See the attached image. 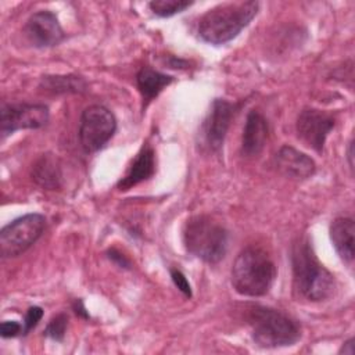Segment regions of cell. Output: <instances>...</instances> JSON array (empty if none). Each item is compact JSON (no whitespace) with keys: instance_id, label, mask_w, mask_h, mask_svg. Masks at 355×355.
I'll list each match as a JSON object with an SVG mask.
<instances>
[{"instance_id":"15","label":"cell","mask_w":355,"mask_h":355,"mask_svg":"<svg viewBox=\"0 0 355 355\" xmlns=\"http://www.w3.org/2000/svg\"><path fill=\"white\" fill-rule=\"evenodd\" d=\"M354 234L355 222L351 218L340 216L330 225L331 243L340 258L347 263H352L354 261Z\"/></svg>"},{"instance_id":"20","label":"cell","mask_w":355,"mask_h":355,"mask_svg":"<svg viewBox=\"0 0 355 355\" xmlns=\"http://www.w3.org/2000/svg\"><path fill=\"white\" fill-rule=\"evenodd\" d=\"M68 326V316L65 313H58L50 319L44 329V336L54 340V341H62L65 331Z\"/></svg>"},{"instance_id":"19","label":"cell","mask_w":355,"mask_h":355,"mask_svg":"<svg viewBox=\"0 0 355 355\" xmlns=\"http://www.w3.org/2000/svg\"><path fill=\"white\" fill-rule=\"evenodd\" d=\"M191 4L193 1L187 0H153L148 3V7L155 15L166 18L184 11Z\"/></svg>"},{"instance_id":"6","label":"cell","mask_w":355,"mask_h":355,"mask_svg":"<svg viewBox=\"0 0 355 355\" xmlns=\"http://www.w3.org/2000/svg\"><path fill=\"white\" fill-rule=\"evenodd\" d=\"M46 219L40 214H26L6 225L0 232L3 258H14L25 252L42 236Z\"/></svg>"},{"instance_id":"9","label":"cell","mask_w":355,"mask_h":355,"mask_svg":"<svg viewBox=\"0 0 355 355\" xmlns=\"http://www.w3.org/2000/svg\"><path fill=\"white\" fill-rule=\"evenodd\" d=\"M333 128V115L318 108H304L295 123L298 137L316 153L323 151L324 141Z\"/></svg>"},{"instance_id":"17","label":"cell","mask_w":355,"mask_h":355,"mask_svg":"<svg viewBox=\"0 0 355 355\" xmlns=\"http://www.w3.org/2000/svg\"><path fill=\"white\" fill-rule=\"evenodd\" d=\"M173 80L172 76L161 73L151 67H143L136 76L137 87L143 96V100L147 103L157 97L164 87H166Z\"/></svg>"},{"instance_id":"16","label":"cell","mask_w":355,"mask_h":355,"mask_svg":"<svg viewBox=\"0 0 355 355\" xmlns=\"http://www.w3.org/2000/svg\"><path fill=\"white\" fill-rule=\"evenodd\" d=\"M61 166L58 158L46 153L42 154L32 165V179L43 189L55 190L61 186Z\"/></svg>"},{"instance_id":"25","label":"cell","mask_w":355,"mask_h":355,"mask_svg":"<svg viewBox=\"0 0 355 355\" xmlns=\"http://www.w3.org/2000/svg\"><path fill=\"white\" fill-rule=\"evenodd\" d=\"M354 338H349V340H347L344 344H343V347H341V349H340V354H348V355H352L354 354Z\"/></svg>"},{"instance_id":"3","label":"cell","mask_w":355,"mask_h":355,"mask_svg":"<svg viewBox=\"0 0 355 355\" xmlns=\"http://www.w3.org/2000/svg\"><path fill=\"white\" fill-rule=\"evenodd\" d=\"M251 337L262 348L294 345L301 337V329L291 316L275 308L251 305L247 309Z\"/></svg>"},{"instance_id":"23","label":"cell","mask_w":355,"mask_h":355,"mask_svg":"<svg viewBox=\"0 0 355 355\" xmlns=\"http://www.w3.org/2000/svg\"><path fill=\"white\" fill-rule=\"evenodd\" d=\"M0 334L3 338H11L22 334V324L15 320H4L0 326Z\"/></svg>"},{"instance_id":"26","label":"cell","mask_w":355,"mask_h":355,"mask_svg":"<svg viewBox=\"0 0 355 355\" xmlns=\"http://www.w3.org/2000/svg\"><path fill=\"white\" fill-rule=\"evenodd\" d=\"M354 141L351 140L349 141V147H348V161H349V168L354 169V162H352V158H354Z\"/></svg>"},{"instance_id":"1","label":"cell","mask_w":355,"mask_h":355,"mask_svg":"<svg viewBox=\"0 0 355 355\" xmlns=\"http://www.w3.org/2000/svg\"><path fill=\"white\" fill-rule=\"evenodd\" d=\"M295 291L308 301H323L333 295L334 276L319 262L306 239H300L291 251Z\"/></svg>"},{"instance_id":"18","label":"cell","mask_w":355,"mask_h":355,"mask_svg":"<svg viewBox=\"0 0 355 355\" xmlns=\"http://www.w3.org/2000/svg\"><path fill=\"white\" fill-rule=\"evenodd\" d=\"M86 80L76 75H46L40 80V87L50 93H82L86 90Z\"/></svg>"},{"instance_id":"12","label":"cell","mask_w":355,"mask_h":355,"mask_svg":"<svg viewBox=\"0 0 355 355\" xmlns=\"http://www.w3.org/2000/svg\"><path fill=\"white\" fill-rule=\"evenodd\" d=\"M269 125L259 111H250L245 118L241 136V154L245 157L258 155L266 144Z\"/></svg>"},{"instance_id":"14","label":"cell","mask_w":355,"mask_h":355,"mask_svg":"<svg viewBox=\"0 0 355 355\" xmlns=\"http://www.w3.org/2000/svg\"><path fill=\"white\" fill-rule=\"evenodd\" d=\"M155 172V157L154 150L146 144L141 147L135 161L129 166L126 175L118 182V189L122 191L129 190L130 187L147 180Z\"/></svg>"},{"instance_id":"22","label":"cell","mask_w":355,"mask_h":355,"mask_svg":"<svg viewBox=\"0 0 355 355\" xmlns=\"http://www.w3.org/2000/svg\"><path fill=\"white\" fill-rule=\"evenodd\" d=\"M171 277H172L175 286H176L186 297H191L190 283L187 282L186 276H184L179 269H171Z\"/></svg>"},{"instance_id":"21","label":"cell","mask_w":355,"mask_h":355,"mask_svg":"<svg viewBox=\"0 0 355 355\" xmlns=\"http://www.w3.org/2000/svg\"><path fill=\"white\" fill-rule=\"evenodd\" d=\"M42 318H43V309L40 306H31L25 313V319L22 323V334L25 336L33 327H36Z\"/></svg>"},{"instance_id":"8","label":"cell","mask_w":355,"mask_h":355,"mask_svg":"<svg viewBox=\"0 0 355 355\" xmlns=\"http://www.w3.org/2000/svg\"><path fill=\"white\" fill-rule=\"evenodd\" d=\"M49 121V108L44 104H3L0 110L1 137L19 129H39Z\"/></svg>"},{"instance_id":"7","label":"cell","mask_w":355,"mask_h":355,"mask_svg":"<svg viewBox=\"0 0 355 355\" xmlns=\"http://www.w3.org/2000/svg\"><path fill=\"white\" fill-rule=\"evenodd\" d=\"M115 130L116 119L107 107L93 104L83 110L79 122V141L86 153L103 148Z\"/></svg>"},{"instance_id":"2","label":"cell","mask_w":355,"mask_h":355,"mask_svg":"<svg viewBox=\"0 0 355 355\" xmlns=\"http://www.w3.org/2000/svg\"><path fill=\"white\" fill-rule=\"evenodd\" d=\"M258 1H237L219 4L208 10L198 22L200 37L219 46L234 39L258 14Z\"/></svg>"},{"instance_id":"13","label":"cell","mask_w":355,"mask_h":355,"mask_svg":"<svg viewBox=\"0 0 355 355\" xmlns=\"http://www.w3.org/2000/svg\"><path fill=\"white\" fill-rule=\"evenodd\" d=\"M275 159L277 169L288 178L308 179L316 171L315 161L291 146H283Z\"/></svg>"},{"instance_id":"5","label":"cell","mask_w":355,"mask_h":355,"mask_svg":"<svg viewBox=\"0 0 355 355\" xmlns=\"http://www.w3.org/2000/svg\"><path fill=\"white\" fill-rule=\"evenodd\" d=\"M186 250L207 263L219 262L227 250V230L207 215L187 219L183 227Z\"/></svg>"},{"instance_id":"24","label":"cell","mask_w":355,"mask_h":355,"mask_svg":"<svg viewBox=\"0 0 355 355\" xmlns=\"http://www.w3.org/2000/svg\"><path fill=\"white\" fill-rule=\"evenodd\" d=\"M108 254H110L108 257H110L112 261H118V265H119V266H125V268H128V266H129L128 259H125V257H123V255H121L119 252H116L115 250H111Z\"/></svg>"},{"instance_id":"11","label":"cell","mask_w":355,"mask_h":355,"mask_svg":"<svg viewBox=\"0 0 355 355\" xmlns=\"http://www.w3.org/2000/svg\"><path fill=\"white\" fill-rule=\"evenodd\" d=\"M24 32L29 43L39 49L57 46L65 37L55 14L47 10L32 14L24 26Z\"/></svg>"},{"instance_id":"4","label":"cell","mask_w":355,"mask_h":355,"mask_svg":"<svg viewBox=\"0 0 355 355\" xmlns=\"http://www.w3.org/2000/svg\"><path fill=\"white\" fill-rule=\"evenodd\" d=\"M276 277V266L270 257L258 247H247L239 252L232 266L234 290L247 297L265 295Z\"/></svg>"},{"instance_id":"10","label":"cell","mask_w":355,"mask_h":355,"mask_svg":"<svg viewBox=\"0 0 355 355\" xmlns=\"http://www.w3.org/2000/svg\"><path fill=\"white\" fill-rule=\"evenodd\" d=\"M239 110L240 104H234L223 98L214 100L202 125V137L209 150L219 151L222 148L226 133Z\"/></svg>"}]
</instances>
